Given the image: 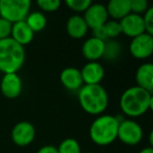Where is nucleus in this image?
Returning <instances> with one entry per match:
<instances>
[{
  "label": "nucleus",
  "mask_w": 153,
  "mask_h": 153,
  "mask_svg": "<svg viewBox=\"0 0 153 153\" xmlns=\"http://www.w3.org/2000/svg\"><path fill=\"white\" fill-rule=\"evenodd\" d=\"M145 25V33L153 36V7H150L146 13L143 15Z\"/></svg>",
  "instance_id": "obj_26"
},
{
  "label": "nucleus",
  "mask_w": 153,
  "mask_h": 153,
  "mask_svg": "<svg viewBox=\"0 0 153 153\" xmlns=\"http://www.w3.org/2000/svg\"><path fill=\"white\" fill-rule=\"evenodd\" d=\"M120 123L114 115L101 114L92 121L89 127V137L98 146H109L117 140Z\"/></svg>",
  "instance_id": "obj_3"
},
{
  "label": "nucleus",
  "mask_w": 153,
  "mask_h": 153,
  "mask_svg": "<svg viewBox=\"0 0 153 153\" xmlns=\"http://www.w3.org/2000/svg\"><path fill=\"white\" fill-rule=\"evenodd\" d=\"M129 51L135 59H148L153 53V36L144 33L140 36L132 38L129 44Z\"/></svg>",
  "instance_id": "obj_8"
},
{
  "label": "nucleus",
  "mask_w": 153,
  "mask_h": 153,
  "mask_svg": "<svg viewBox=\"0 0 153 153\" xmlns=\"http://www.w3.org/2000/svg\"><path fill=\"white\" fill-rule=\"evenodd\" d=\"M152 92L134 85L124 90L120 98V108L128 117H138L151 110Z\"/></svg>",
  "instance_id": "obj_1"
},
{
  "label": "nucleus",
  "mask_w": 153,
  "mask_h": 153,
  "mask_svg": "<svg viewBox=\"0 0 153 153\" xmlns=\"http://www.w3.org/2000/svg\"><path fill=\"white\" fill-rule=\"evenodd\" d=\"M40 12L42 13H53L57 12L61 7V1L59 0H38L36 2Z\"/></svg>",
  "instance_id": "obj_23"
},
{
  "label": "nucleus",
  "mask_w": 153,
  "mask_h": 153,
  "mask_svg": "<svg viewBox=\"0 0 153 153\" xmlns=\"http://www.w3.org/2000/svg\"><path fill=\"white\" fill-rule=\"evenodd\" d=\"M106 5L107 14L111 20L121 21L131 13L130 0H110Z\"/></svg>",
  "instance_id": "obj_18"
},
{
  "label": "nucleus",
  "mask_w": 153,
  "mask_h": 153,
  "mask_svg": "<svg viewBox=\"0 0 153 153\" xmlns=\"http://www.w3.org/2000/svg\"><path fill=\"white\" fill-rule=\"evenodd\" d=\"M11 138L16 146H30L36 138V128L30 122L21 121L13 127Z\"/></svg>",
  "instance_id": "obj_7"
},
{
  "label": "nucleus",
  "mask_w": 153,
  "mask_h": 153,
  "mask_svg": "<svg viewBox=\"0 0 153 153\" xmlns=\"http://www.w3.org/2000/svg\"><path fill=\"white\" fill-rule=\"evenodd\" d=\"M122 53V45L119 41L115 40H107L105 41V51L103 58L107 60H117Z\"/></svg>",
  "instance_id": "obj_20"
},
{
  "label": "nucleus",
  "mask_w": 153,
  "mask_h": 153,
  "mask_svg": "<svg viewBox=\"0 0 153 153\" xmlns=\"http://www.w3.org/2000/svg\"><path fill=\"white\" fill-rule=\"evenodd\" d=\"M140 153H153V148L151 146L149 147H145L142 150L140 151Z\"/></svg>",
  "instance_id": "obj_29"
},
{
  "label": "nucleus",
  "mask_w": 153,
  "mask_h": 153,
  "mask_svg": "<svg viewBox=\"0 0 153 153\" xmlns=\"http://www.w3.org/2000/svg\"><path fill=\"white\" fill-rule=\"evenodd\" d=\"M105 41H102L94 37L86 39L82 44V55L87 62H99L104 56Z\"/></svg>",
  "instance_id": "obj_13"
},
{
  "label": "nucleus",
  "mask_w": 153,
  "mask_h": 153,
  "mask_svg": "<svg viewBox=\"0 0 153 153\" xmlns=\"http://www.w3.org/2000/svg\"><path fill=\"white\" fill-rule=\"evenodd\" d=\"M120 22L122 34L129 38H135L145 33V25L143 16L130 13Z\"/></svg>",
  "instance_id": "obj_11"
},
{
  "label": "nucleus",
  "mask_w": 153,
  "mask_h": 153,
  "mask_svg": "<svg viewBox=\"0 0 153 153\" xmlns=\"http://www.w3.org/2000/svg\"><path fill=\"white\" fill-rule=\"evenodd\" d=\"M83 18L87 24L88 28H90L91 30L100 27V26H103L109 20L106 5L103 3L92 2L89 5V7L84 12Z\"/></svg>",
  "instance_id": "obj_9"
},
{
  "label": "nucleus",
  "mask_w": 153,
  "mask_h": 153,
  "mask_svg": "<svg viewBox=\"0 0 153 153\" xmlns=\"http://www.w3.org/2000/svg\"><path fill=\"white\" fill-rule=\"evenodd\" d=\"M78 101L81 108L90 115L104 114L108 107V92L102 84L83 85L78 91Z\"/></svg>",
  "instance_id": "obj_2"
},
{
  "label": "nucleus",
  "mask_w": 153,
  "mask_h": 153,
  "mask_svg": "<svg viewBox=\"0 0 153 153\" xmlns=\"http://www.w3.org/2000/svg\"><path fill=\"white\" fill-rule=\"evenodd\" d=\"M136 86L153 92V64L151 62H145L138 66L135 71Z\"/></svg>",
  "instance_id": "obj_16"
},
{
  "label": "nucleus",
  "mask_w": 153,
  "mask_h": 153,
  "mask_svg": "<svg viewBox=\"0 0 153 153\" xmlns=\"http://www.w3.org/2000/svg\"><path fill=\"white\" fill-rule=\"evenodd\" d=\"M32 7L30 0H0V17L12 24L25 20Z\"/></svg>",
  "instance_id": "obj_5"
},
{
  "label": "nucleus",
  "mask_w": 153,
  "mask_h": 153,
  "mask_svg": "<svg viewBox=\"0 0 153 153\" xmlns=\"http://www.w3.org/2000/svg\"><path fill=\"white\" fill-rule=\"evenodd\" d=\"M24 47L12 38L0 40V71L5 74H18L25 62Z\"/></svg>",
  "instance_id": "obj_4"
},
{
  "label": "nucleus",
  "mask_w": 153,
  "mask_h": 153,
  "mask_svg": "<svg viewBox=\"0 0 153 153\" xmlns=\"http://www.w3.org/2000/svg\"><path fill=\"white\" fill-rule=\"evenodd\" d=\"M144 131L140 124L132 119L121 122L117 129V140L127 146H136L143 140Z\"/></svg>",
  "instance_id": "obj_6"
},
{
  "label": "nucleus",
  "mask_w": 153,
  "mask_h": 153,
  "mask_svg": "<svg viewBox=\"0 0 153 153\" xmlns=\"http://www.w3.org/2000/svg\"><path fill=\"white\" fill-rule=\"evenodd\" d=\"M11 38L15 42H17L18 44H20L21 46L24 47L32 43V41L35 38V33L30 30V26L23 20V21H20L13 24Z\"/></svg>",
  "instance_id": "obj_17"
},
{
  "label": "nucleus",
  "mask_w": 153,
  "mask_h": 153,
  "mask_svg": "<svg viewBox=\"0 0 153 153\" xmlns=\"http://www.w3.org/2000/svg\"><path fill=\"white\" fill-rule=\"evenodd\" d=\"M150 7L147 0H130V9L132 14L143 16Z\"/></svg>",
  "instance_id": "obj_25"
},
{
  "label": "nucleus",
  "mask_w": 153,
  "mask_h": 153,
  "mask_svg": "<svg viewBox=\"0 0 153 153\" xmlns=\"http://www.w3.org/2000/svg\"><path fill=\"white\" fill-rule=\"evenodd\" d=\"M58 153H82L80 143L72 137L63 140L57 147Z\"/></svg>",
  "instance_id": "obj_21"
},
{
  "label": "nucleus",
  "mask_w": 153,
  "mask_h": 153,
  "mask_svg": "<svg viewBox=\"0 0 153 153\" xmlns=\"http://www.w3.org/2000/svg\"><path fill=\"white\" fill-rule=\"evenodd\" d=\"M22 80L18 74H5L0 81V91L7 99H16L22 92Z\"/></svg>",
  "instance_id": "obj_10"
},
{
  "label": "nucleus",
  "mask_w": 153,
  "mask_h": 153,
  "mask_svg": "<svg viewBox=\"0 0 153 153\" xmlns=\"http://www.w3.org/2000/svg\"><path fill=\"white\" fill-rule=\"evenodd\" d=\"M91 3L92 2L90 0H66L65 1L66 7L78 14L84 13Z\"/></svg>",
  "instance_id": "obj_24"
},
{
  "label": "nucleus",
  "mask_w": 153,
  "mask_h": 153,
  "mask_svg": "<svg viewBox=\"0 0 153 153\" xmlns=\"http://www.w3.org/2000/svg\"><path fill=\"white\" fill-rule=\"evenodd\" d=\"M12 26H13V24L11 22L0 17V40L11 38Z\"/></svg>",
  "instance_id": "obj_27"
},
{
  "label": "nucleus",
  "mask_w": 153,
  "mask_h": 153,
  "mask_svg": "<svg viewBox=\"0 0 153 153\" xmlns=\"http://www.w3.org/2000/svg\"><path fill=\"white\" fill-rule=\"evenodd\" d=\"M30 28L33 32L36 34V33L42 32L47 25V19L45 17L44 13L40 11H35V12H30L27 16H26L25 20Z\"/></svg>",
  "instance_id": "obj_19"
},
{
  "label": "nucleus",
  "mask_w": 153,
  "mask_h": 153,
  "mask_svg": "<svg viewBox=\"0 0 153 153\" xmlns=\"http://www.w3.org/2000/svg\"><path fill=\"white\" fill-rule=\"evenodd\" d=\"M85 153H92V152H85Z\"/></svg>",
  "instance_id": "obj_30"
},
{
  "label": "nucleus",
  "mask_w": 153,
  "mask_h": 153,
  "mask_svg": "<svg viewBox=\"0 0 153 153\" xmlns=\"http://www.w3.org/2000/svg\"><path fill=\"white\" fill-rule=\"evenodd\" d=\"M60 81L61 84L69 91H79L84 85L82 80L81 71L79 68L74 66H68L62 69L60 74Z\"/></svg>",
  "instance_id": "obj_14"
},
{
  "label": "nucleus",
  "mask_w": 153,
  "mask_h": 153,
  "mask_svg": "<svg viewBox=\"0 0 153 153\" xmlns=\"http://www.w3.org/2000/svg\"><path fill=\"white\" fill-rule=\"evenodd\" d=\"M80 71L84 85L101 84L105 76V69L100 62H87Z\"/></svg>",
  "instance_id": "obj_12"
},
{
  "label": "nucleus",
  "mask_w": 153,
  "mask_h": 153,
  "mask_svg": "<svg viewBox=\"0 0 153 153\" xmlns=\"http://www.w3.org/2000/svg\"><path fill=\"white\" fill-rule=\"evenodd\" d=\"M103 28H104L105 36H106L107 40H115L120 35H122L120 22L115 21V20L109 19L108 21L103 25Z\"/></svg>",
  "instance_id": "obj_22"
},
{
  "label": "nucleus",
  "mask_w": 153,
  "mask_h": 153,
  "mask_svg": "<svg viewBox=\"0 0 153 153\" xmlns=\"http://www.w3.org/2000/svg\"><path fill=\"white\" fill-rule=\"evenodd\" d=\"M66 33L72 39H82L87 35L88 28L83 16L74 14L67 19L65 24Z\"/></svg>",
  "instance_id": "obj_15"
},
{
  "label": "nucleus",
  "mask_w": 153,
  "mask_h": 153,
  "mask_svg": "<svg viewBox=\"0 0 153 153\" xmlns=\"http://www.w3.org/2000/svg\"><path fill=\"white\" fill-rule=\"evenodd\" d=\"M36 153H58L57 147L53 146V145H45V146L41 147Z\"/></svg>",
  "instance_id": "obj_28"
}]
</instances>
